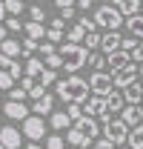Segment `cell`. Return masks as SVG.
<instances>
[{
    "instance_id": "6da1fadb",
    "label": "cell",
    "mask_w": 143,
    "mask_h": 149,
    "mask_svg": "<svg viewBox=\"0 0 143 149\" xmlns=\"http://www.w3.org/2000/svg\"><path fill=\"white\" fill-rule=\"evenodd\" d=\"M54 86H57V97L66 100V103H86L89 100V92H92L89 80H83L77 74H69L66 80H57Z\"/></svg>"
},
{
    "instance_id": "7a4b0ae2",
    "label": "cell",
    "mask_w": 143,
    "mask_h": 149,
    "mask_svg": "<svg viewBox=\"0 0 143 149\" xmlns=\"http://www.w3.org/2000/svg\"><path fill=\"white\" fill-rule=\"evenodd\" d=\"M57 52H60V57H63V69H66L69 74H74L77 69H83V66L89 63V55H92L83 43H69V40H66Z\"/></svg>"
},
{
    "instance_id": "3957f363",
    "label": "cell",
    "mask_w": 143,
    "mask_h": 149,
    "mask_svg": "<svg viewBox=\"0 0 143 149\" xmlns=\"http://www.w3.org/2000/svg\"><path fill=\"white\" fill-rule=\"evenodd\" d=\"M94 23H97L100 29H106V32H117V29L126 23V17H123V12H120L117 6L106 3V6H97V12H94Z\"/></svg>"
},
{
    "instance_id": "277c9868",
    "label": "cell",
    "mask_w": 143,
    "mask_h": 149,
    "mask_svg": "<svg viewBox=\"0 0 143 149\" xmlns=\"http://www.w3.org/2000/svg\"><path fill=\"white\" fill-rule=\"evenodd\" d=\"M103 141H109V143H115V146H120V143H126L129 141V126L123 123V118H112V120H106L103 123Z\"/></svg>"
},
{
    "instance_id": "5b68a950",
    "label": "cell",
    "mask_w": 143,
    "mask_h": 149,
    "mask_svg": "<svg viewBox=\"0 0 143 149\" xmlns=\"http://www.w3.org/2000/svg\"><path fill=\"white\" fill-rule=\"evenodd\" d=\"M89 86H92V95H97V97H109V95L115 92V80L106 72H94L89 77Z\"/></svg>"
},
{
    "instance_id": "8992f818",
    "label": "cell",
    "mask_w": 143,
    "mask_h": 149,
    "mask_svg": "<svg viewBox=\"0 0 143 149\" xmlns=\"http://www.w3.org/2000/svg\"><path fill=\"white\" fill-rule=\"evenodd\" d=\"M23 135H26L32 143H37V141L46 135V123H43V118H37V115H29V118L23 120Z\"/></svg>"
},
{
    "instance_id": "52a82bcc",
    "label": "cell",
    "mask_w": 143,
    "mask_h": 149,
    "mask_svg": "<svg viewBox=\"0 0 143 149\" xmlns=\"http://www.w3.org/2000/svg\"><path fill=\"white\" fill-rule=\"evenodd\" d=\"M137 74H140V66L137 63H129L126 69L112 74V80H115V89H126V86H132L135 80H137Z\"/></svg>"
},
{
    "instance_id": "ba28073f",
    "label": "cell",
    "mask_w": 143,
    "mask_h": 149,
    "mask_svg": "<svg viewBox=\"0 0 143 149\" xmlns=\"http://www.w3.org/2000/svg\"><path fill=\"white\" fill-rule=\"evenodd\" d=\"M120 118H123V123L129 129L140 126L143 123V103H126V109L120 112Z\"/></svg>"
},
{
    "instance_id": "9c48e42d",
    "label": "cell",
    "mask_w": 143,
    "mask_h": 149,
    "mask_svg": "<svg viewBox=\"0 0 143 149\" xmlns=\"http://www.w3.org/2000/svg\"><path fill=\"white\" fill-rule=\"evenodd\" d=\"M74 129L80 132L83 138H89V141H94V135H100V126H97V120H94V118H89V115H83L80 120H74Z\"/></svg>"
},
{
    "instance_id": "30bf717a",
    "label": "cell",
    "mask_w": 143,
    "mask_h": 149,
    "mask_svg": "<svg viewBox=\"0 0 143 149\" xmlns=\"http://www.w3.org/2000/svg\"><path fill=\"white\" fill-rule=\"evenodd\" d=\"M129 63H135V60H132V55H129V52H123V49H120V52H112V55H106V66L112 69V74L120 72V69H126Z\"/></svg>"
},
{
    "instance_id": "8fae6325",
    "label": "cell",
    "mask_w": 143,
    "mask_h": 149,
    "mask_svg": "<svg viewBox=\"0 0 143 149\" xmlns=\"http://www.w3.org/2000/svg\"><path fill=\"white\" fill-rule=\"evenodd\" d=\"M83 112H86L89 118H103V115H106V97H97V95H92L89 100L83 103Z\"/></svg>"
},
{
    "instance_id": "7c38bea8",
    "label": "cell",
    "mask_w": 143,
    "mask_h": 149,
    "mask_svg": "<svg viewBox=\"0 0 143 149\" xmlns=\"http://www.w3.org/2000/svg\"><path fill=\"white\" fill-rule=\"evenodd\" d=\"M29 112H32V109H26L20 100H6V103H3V115H9L12 120H26Z\"/></svg>"
},
{
    "instance_id": "4fadbf2b",
    "label": "cell",
    "mask_w": 143,
    "mask_h": 149,
    "mask_svg": "<svg viewBox=\"0 0 143 149\" xmlns=\"http://www.w3.org/2000/svg\"><path fill=\"white\" fill-rule=\"evenodd\" d=\"M20 141H23V135H20L15 126H3V129H0V143L6 149H20Z\"/></svg>"
},
{
    "instance_id": "5bb4252c",
    "label": "cell",
    "mask_w": 143,
    "mask_h": 149,
    "mask_svg": "<svg viewBox=\"0 0 143 149\" xmlns=\"http://www.w3.org/2000/svg\"><path fill=\"white\" fill-rule=\"evenodd\" d=\"M100 49H103L106 55L120 52V49H123V37H120V32H106V35H103V43H100Z\"/></svg>"
},
{
    "instance_id": "9a60e30c",
    "label": "cell",
    "mask_w": 143,
    "mask_h": 149,
    "mask_svg": "<svg viewBox=\"0 0 143 149\" xmlns=\"http://www.w3.org/2000/svg\"><path fill=\"white\" fill-rule=\"evenodd\" d=\"M32 112H35L37 118H43V115H52V112H54V97H52L49 92H46L43 97H40V100H35Z\"/></svg>"
},
{
    "instance_id": "2e32d148",
    "label": "cell",
    "mask_w": 143,
    "mask_h": 149,
    "mask_svg": "<svg viewBox=\"0 0 143 149\" xmlns=\"http://www.w3.org/2000/svg\"><path fill=\"white\" fill-rule=\"evenodd\" d=\"M49 123H52V129H57V132L74 126V120L69 118V112H52V115H49Z\"/></svg>"
},
{
    "instance_id": "e0dca14e",
    "label": "cell",
    "mask_w": 143,
    "mask_h": 149,
    "mask_svg": "<svg viewBox=\"0 0 143 149\" xmlns=\"http://www.w3.org/2000/svg\"><path fill=\"white\" fill-rule=\"evenodd\" d=\"M126 97V103H143V83L140 80H135L132 86H126V89H120Z\"/></svg>"
},
{
    "instance_id": "ac0fdd59",
    "label": "cell",
    "mask_w": 143,
    "mask_h": 149,
    "mask_svg": "<svg viewBox=\"0 0 143 149\" xmlns=\"http://www.w3.org/2000/svg\"><path fill=\"white\" fill-rule=\"evenodd\" d=\"M126 109V97H123V92H115L106 97V115H112V112H123Z\"/></svg>"
},
{
    "instance_id": "d6986e66",
    "label": "cell",
    "mask_w": 143,
    "mask_h": 149,
    "mask_svg": "<svg viewBox=\"0 0 143 149\" xmlns=\"http://www.w3.org/2000/svg\"><path fill=\"white\" fill-rule=\"evenodd\" d=\"M66 143H72V146H77V149H89V146H94L89 138H83V135L74 129V126H72V129H66Z\"/></svg>"
},
{
    "instance_id": "ffe728a7",
    "label": "cell",
    "mask_w": 143,
    "mask_h": 149,
    "mask_svg": "<svg viewBox=\"0 0 143 149\" xmlns=\"http://www.w3.org/2000/svg\"><path fill=\"white\" fill-rule=\"evenodd\" d=\"M0 55H6V57L15 60L17 55H23V43H20V40H12V37L3 40V43H0Z\"/></svg>"
},
{
    "instance_id": "44dd1931",
    "label": "cell",
    "mask_w": 143,
    "mask_h": 149,
    "mask_svg": "<svg viewBox=\"0 0 143 149\" xmlns=\"http://www.w3.org/2000/svg\"><path fill=\"white\" fill-rule=\"evenodd\" d=\"M117 9L123 12V17H135V15H143V0H123Z\"/></svg>"
},
{
    "instance_id": "7402d4cb",
    "label": "cell",
    "mask_w": 143,
    "mask_h": 149,
    "mask_svg": "<svg viewBox=\"0 0 143 149\" xmlns=\"http://www.w3.org/2000/svg\"><path fill=\"white\" fill-rule=\"evenodd\" d=\"M23 32H26V37H32V40H43L49 29H46L43 23H35V20H29V23L23 26Z\"/></svg>"
},
{
    "instance_id": "603a6c76",
    "label": "cell",
    "mask_w": 143,
    "mask_h": 149,
    "mask_svg": "<svg viewBox=\"0 0 143 149\" xmlns=\"http://www.w3.org/2000/svg\"><path fill=\"white\" fill-rule=\"evenodd\" d=\"M126 29H129V35L143 40V15H135V17H126Z\"/></svg>"
},
{
    "instance_id": "cb8c5ba5",
    "label": "cell",
    "mask_w": 143,
    "mask_h": 149,
    "mask_svg": "<svg viewBox=\"0 0 143 149\" xmlns=\"http://www.w3.org/2000/svg\"><path fill=\"white\" fill-rule=\"evenodd\" d=\"M43 69H46V63H43V60H40V57H29V60H26V74H29V77H40V74H43Z\"/></svg>"
},
{
    "instance_id": "d4e9b609",
    "label": "cell",
    "mask_w": 143,
    "mask_h": 149,
    "mask_svg": "<svg viewBox=\"0 0 143 149\" xmlns=\"http://www.w3.org/2000/svg\"><path fill=\"white\" fill-rule=\"evenodd\" d=\"M126 143H129V149H143V123L129 129V141Z\"/></svg>"
},
{
    "instance_id": "484cf974",
    "label": "cell",
    "mask_w": 143,
    "mask_h": 149,
    "mask_svg": "<svg viewBox=\"0 0 143 149\" xmlns=\"http://www.w3.org/2000/svg\"><path fill=\"white\" fill-rule=\"evenodd\" d=\"M86 35H89V32H86L80 23H74V26L69 29V35H66V40H69V43H83V40H86Z\"/></svg>"
},
{
    "instance_id": "4316f807",
    "label": "cell",
    "mask_w": 143,
    "mask_h": 149,
    "mask_svg": "<svg viewBox=\"0 0 143 149\" xmlns=\"http://www.w3.org/2000/svg\"><path fill=\"white\" fill-rule=\"evenodd\" d=\"M100 43H103V35H97V32H89V35H86V40H83V46H86V49H100Z\"/></svg>"
},
{
    "instance_id": "83f0119b",
    "label": "cell",
    "mask_w": 143,
    "mask_h": 149,
    "mask_svg": "<svg viewBox=\"0 0 143 149\" xmlns=\"http://www.w3.org/2000/svg\"><path fill=\"white\" fill-rule=\"evenodd\" d=\"M6 12H9V17H20L23 15V0H6Z\"/></svg>"
},
{
    "instance_id": "f1b7e54d",
    "label": "cell",
    "mask_w": 143,
    "mask_h": 149,
    "mask_svg": "<svg viewBox=\"0 0 143 149\" xmlns=\"http://www.w3.org/2000/svg\"><path fill=\"white\" fill-rule=\"evenodd\" d=\"M35 52H40V40H32V37H26V40H23V57H32Z\"/></svg>"
},
{
    "instance_id": "f546056e",
    "label": "cell",
    "mask_w": 143,
    "mask_h": 149,
    "mask_svg": "<svg viewBox=\"0 0 143 149\" xmlns=\"http://www.w3.org/2000/svg\"><path fill=\"white\" fill-rule=\"evenodd\" d=\"M37 83H40V86H52V83H57V74H54V69H49V66H46V69H43V74L37 77Z\"/></svg>"
},
{
    "instance_id": "4dcf8cb0",
    "label": "cell",
    "mask_w": 143,
    "mask_h": 149,
    "mask_svg": "<svg viewBox=\"0 0 143 149\" xmlns=\"http://www.w3.org/2000/svg\"><path fill=\"white\" fill-rule=\"evenodd\" d=\"M43 63L49 66V69H63V57H60V52H54V55H49V57H43Z\"/></svg>"
},
{
    "instance_id": "1f68e13d",
    "label": "cell",
    "mask_w": 143,
    "mask_h": 149,
    "mask_svg": "<svg viewBox=\"0 0 143 149\" xmlns=\"http://www.w3.org/2000/svg\"><path fill=\"white\" fill-rule=\"evenodd\" d=\"M89 66L94 72H103V66H106V55H89Z\"/></svg>"
},
{
    "instance_id": "d6a6232c",
    "label": "cell",
    "mask_w": 143,
    "mask_h": 149,
    "mask_svg": "<svg viewBox=\"0 0 143 149\" xmlns=\"http://www.w3.org/2000/svg\"><path fill=\"white\" fill-rule=\"evenodd\" d=\"M69 118L72 120H80V118H83V115H86V112H83V103H69Z\"/></svg>"
},
{
    "instance_id": "836d02e7",
    "label": "cell",
    "mask_w": 143,
    "mask_h": 149,
    "mask_svg": "<svg viewBox=\"0 0 143 149\" xmlns=\"http://www.w3.org/2000/svg\"><path fill=\"white\" fill-rule=\"evenodd\" d=\"M46 149H66V143H63L60 135H49L46 138Z\"/></svg>"
},
{
    "instance_id": "e575fe53",
    "label": "cell",
    "mask_w": 143,
    "mask_h": 149,
    "mask_svg": "<svg viewBox=\"0 0 143 149\" xmlns=\"http://www.w3.org/2000/svg\"><path fill=\"white\" fill-rule=\"evenodd\" d=\"M0 89H15V77H12V72H0Z\"/></svg>"
},
{
    "instance_id": "d590c367",
    "label": "cell",
    "mask_w": 143,
    "mask_h": 149,
    "mask_svg": "<svg viewBox=\"0 0 143 149\" xmlns=\"http://www.w3.org/2000/svg\"><path fill=\"white\" fill-rule=\"evenodd\" d=\"M137 46H140V40H137V37H132V35H129V37H123V52H129V55H132Z\"/></svg>"
},
{
    "instance_id": "8d00e7d4",
    "label": "cell",
    "mask_w": 143,
    "mask_h": 149,
    "mask_svg": "<svg viewBox=\"0 0 143 149\" xmlns=\"http://www.w3.org/2000/svg\"><path fill=\"white\" fill-rule=\"evenodd\" d=\"M29 17L35 20V23H43V20H46V12H43L40 6H32V9H29Z\"/></svg>"
},
{
    "instance_id": "74e56055",
    "label": "cell",
    "mask_w": 143,
    "mask_h": 149,
    "mask_svg": "<svg viewBox=\"0 0 143 149\" xmlns=\"http://www.w3.org/2000/svg\"><path fill=\"white\" fill-rule=\"evenodd\" d=\"M46 40H49V43H60V40H63V29H52V26H49Z\"/></svg>"
},
{
    "instance_id": "f35d334b",
    "label": "cell",
    "mask_w": 143,
    "mask_h": 149,
    "mask_svg": "<svg viewBox=\"0 0 143 149\" xmlns=\"http://www.w3.org/2000/svg\"><path fill=\"white\" fill-rule=\"evenodd\" d=\"M6 29L9 32H20L23 26H20V17H6Z\"/></svg>"
},
{
    "instance_id": "ab89813d",
    "label": "cell",
    "mask_w": 143,
    "mask_h": 149,
    "mask_svg": "<svg viewBox=\"0 0 143 149\" xmlns=\"http://www.w3.org/2000/svg\"><path fill=\"white\" fill-rule=\"evenodd\" d=\"M26 89H23V86H20V89H12V92H9V100H20V103H23V97H26Z\"/></svg>"
},
{
    "instance_id": "60d3db41",
    "label": "cell",
    "mask_w": 143,
    "mask_h": 149,
    "mask_svg": "<svg viewBox=\"0 0 143 149\" xmlns=\"http://www.w3.org/2000/svg\"><path fill=\"white\" fill-rule=\"evenodd\" d=\"M20 86H23L26 92H32V89L37 86V80H35V77H29V74H26V77H20Z\"/></svg>"
},
{
    "instance_id": "b9f144b4",
    "label": "cell",
    "mask_w": 143,
    "mask_h": 149,
    "mask_svg": "<svg viewBox=\"0 0 143 149\" xmlns=\"http://www.w3.org/2000/svg\"><path fill=\"white\" fill-rule=\"evenodd\" d=\"M54 52H57V49H54V43H49V40H46V43H40V55H43V57L54 55Z\"/></svg>"
},
{
    "instance_id": "7bdbcfd3",
    "label": "cell",
    "mask_w": 143,
    "mask_h": 149,
    "mask_svg": "<svg viewBox=\"0 0 143 149\" xmlns=\"http://www.w3.org/2000/svg\"><path fill=\"white\" fill-rule=\"evenodd\" d=\"M77 23H80V26H83V29H86V32H94V29H97V23H94V17H80V20H77Z\"/></svg>"
},
{
    "instance_id": "ee69618b",
    "label": "cell",
    "mask_w": 143,
    "mask_h": 149,
    "mask_svg": "<svg viewBox=\"0 0 143 149\" xmlns=\"http://www.w3.org/2000/svg\"><path fill=\"white\" fill-rule=\"evenodd\" d=\"M12 66H15V60H12V57H6V55H0V72H9V69H12Z\"/></svg>"
},
{
    "instance_id": "f6af8a7d",
    "label": "cell",
    "mask_w": 143,
    "mask_h": 149,
    "mask_svg": "<svg viewBox=\"0 0 143 149\" xmlns=\"http://www.w3.org/2000/svg\"><path fill=\"white\" fill-rule=\"evenodd\" d=\"M43 95H46V86H40V83H37L35 89H32V92H29V97H35V100H40V97H43Z\"/></svg>"
},
{
    "instance_id": "bcb514c9",
    "label": "cell",
    "mask_w": 143,
    "mask_h": 149,
    "mask_svg": "<svg viewBox=\"0 0 143 149\" xmlns=\"http://www.w3.org/2000/svg\"><path fill=\"white\" fill-rule=\"evenodd\" d=\"M132 60H135V63H143V40H140V46L132 52Z\"/></svg>"
},
{
    "instance_id": "7dc6e473",
    "label": "cell",
    "mask_w": 143,
    "mask_h": 149,
    "mask_svg": "<svg viewBox=\"0 0 143 149\" xmlns=\"http://www.w3.org/2000/svg\"><path fill=\"white\" fill-rule=\"evenodd\" d=\"M57 9H69V6H77V0H54Z\"/></svg>"
},
{
    "instance_id": "c3c4849f",
    "label": "cell",
    "mask_w": 143,
    "mask_h": 149,
    "mask_svg": "<svg viewBox=\"0 0 143 149\" xmlns=\"http://www.w3.org/2000/svg\"><path fill=\"white\" fill-rule=\"evenodd\" d=\"M60 17H63V20H72V17H74V6H69V9H60Z\"/></svg>"
},
{
    "instance_id": "681fc988",
    "label": "cell",
    "mask_w": 143,
    "mask_h": 149,
    "mask_svg": "<svg viewBox=\"0 0 143 149\" xmlns=\"http://www.w3.org/2000/svg\"><path fill=\"white\" fill-rule=\"evenodd\" d=\"M92 149H117V146H115V143H109V141H97Z\"/></svg>"
},
{
    "instance_id": "f907efd6",
    "label": "cell",
    "mask_w": 143,
    "mask_h": 149,
    "mask_svg": "<svg viewBox=\"0 0 143 149\" xmlns=\"http://www.w3.org/2000/svg\"><path fill=\"white\" fill-rule=\"evenodd\" d=\"M63 26H66V20H63V17H54L52 20V29H63Z\"/></svg>"
},
{
    "instance_id": "816d5d0a",
    "label": "cell",
    "mask_w": 143,
    "mask_h": 149,
    "mask_svg": "<svg viewBox=\"0 0 143 149\" xmlns=\"http://www.w3.org/2000/svg\"><path fill=\"white\" fill-rule=\"evenodd\" d=\"M9 17V12H6V0H0V20Z\"/></svg>"
},
{
    "instance_id": "f5cc1de1",
    "label": "cell",
    "mask_w": 143,
    "mask_h": 149,
    "mask_svg": "<svg viewBox=\"0 0 143 149\" xmlns=\"http://www.w3.org/2000/svg\"><path fill=\"white\" fill-rule=\"evenodd\" d=\"M3 40H9V29H6V26H0V43H3Z\"/></svg>"
},
{
    "instance_id": "db71d44e",
    "label": "cell",
    "mask_w": 143,
    "mask_h": 149,
    "mask_svg": "<svg viewBox=\"0 0 143 149\" xmlns=\"http://www.w3.org/2000/svg\"><path fill=\"white\" fill-rule=\"evenodd\" d=\"M92 6V0H77V9H89Z\"/></svg>"
},
{
    "instance_id": "11a10c76",
    "label": "cell",
    "mask_w": 143,
    "mask_h": 149,
    "mask_svg": "<svg viewBox=\"0 0 143 149\" xmlns=\"http://www.w3.org/2000/svg\"><path fill=\"white\" fill-rule=\"evenodd\" d=\"M103 3H112V6H120L123 0H103Z\"/></svg>"
},
{
    "instance_id": "9f6ffc18",
    "label": "cell",
    "mask_w": 143,
    "mask_h": 149,
    "mask_svg": "<svg viewBox=\"0 0 143 149\" xmlns=\"http://www.w3.org/2000/svg\"><path fill=\"white\" fill-rule=\"evenodd\" d=\"M26 149H43V146H40V143H29Z\"/></svg>"
},
{
    "instance_id": "6f0895ef",
    "label": "cell",
    "mask_w": 143,
    "mask_h": 149,
    "mask_svg": "<svg viewBox=\"0 0 143 149\" xmlns=\"http://www.w3.org/2000/svg\"><path fill=\"white\" fill-rule=\"evenodd\" d=\"M0 149H6V146H3V143H0Z\"/></svg>"
}]
</instances>
